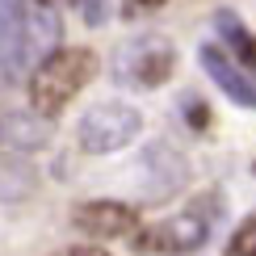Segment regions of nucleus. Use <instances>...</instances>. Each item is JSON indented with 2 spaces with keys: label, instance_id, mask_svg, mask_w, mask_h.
<instances>
[{
  "label": "nucleus",
  "instance_id": "obj_1",
  "mask_svg": "<svg viewBox=\"0 0 256 256\" xmlns=\"http://www.w3.org/2000/svg\"><path fill=\"white\" fill-rule=\"evenodd\" d=\"M63 17L34 0H0V88L21 84L55 50Z\"/></svg>",
  "mask_w": 256,
  "mask_h": 256
},
{
  "label": "nucleus",
  "instance_id": "obj_2",
  "mask_svg": "<svg viewBox=\"0 0 256 256\" xmlns=\"http://www.w3.org/2000/svg\"><path fill=\"white\" fill-rule=\"evenodd\" d=\"M97 76V55L88 46H55L46 59L26 76V97H30V114L55 122L72 101Z\"/></svg>",
  "mask_w": 256,
  "mask_h": 256
},
{
  "label": "nucleus",
  "instance_id": "obj_3",
  "mask_svg": "<svg viewBox=\"0 0 256 256\" xmlns=\"http://www.w3.org/2000/svg\"><path fill=\"white\" fill-rule=\"evenodd\" d=\"M210 198L214 194H202L189 210H180L172 218H160L152 227L134 231V252H147V256H189L198 252L202 244L210 240V222H214V210L210 206Z\"/></svg>",
  "mask_w": 256,
  "mask_h": 256
},
{
  "label": "nucleus",
  "instance_id": "obj_4",
  "mask_svg": "<svg viewBox=\"0 0 256 256\" xmlns=\"http://www.w3.org/2000/svg\"><path fill=\"white\" fill-rule=\"evenodd\" d=\"M143 134V114L126 101H101L76 126V143L88 156H114Z\"/></svg>",
  "mask_w": 256,
  "mask_h": 256
},
{
  "label": "nucleus",
  "instance_id": "obj_5",
  "mask_svg": "<svg viewBox=\"0 0 256 256\" xmlns=\"http://www.w3.org/2000/svg\"><path fill=\"white\" fill-rule=\"evenodd\" d=\"M176 68V50L168 38H138L118 55V80L134 84V88H160L168 84Z\"/></svg>",
  "mask_w": 256,
  "mask_h": 256
},
{
  "label": "nucleus",
  "instance_id": "obj_6",
  "mask_svg": "<svg viewBox=\"0 0 256 256\" xmlns=\"http://www.w3.org/2000/svg\"><path fill=\"white\" fill-rule=\"evenodd\" d=\"M72 227L88 240H126L138 231V210L114 198H92L72 206Z\"/></svg>",
  "mask_w": 256,
  "mask_h": 256
},
{
  "label": "nucleus",
  "instance_id": "obj_7",
  "mask_svg": "<svg viewBox=\"0 0 256 256\" xmlns=\"http://www.w3.org/2000/svg\"><path fill=\"white\" fill-rule=\"evenodd\" d=\"M198 63L206 68V76L222 88V97H231L236 105H244V110H256V76L244 68V63L231 59L218 42H206V46L198 50Z\"/></svg>",
  "mask_w": 256,
  "mask_h": 256
},
{
  "label": "nucleus",
  "instance_id": "obj_8",
  "mask_svg": "<svg viewBox=\"0 0 256 256\" xmlns=\"http://www.w3.org/2000/svg\"><path fill=\"white\" fill-rule=\"evenodd\" d=\"M50 138H55V122L38 118V114H30V110L0 105V152L34 156L42 147H50Z\"/></svg>",
  "mask_w": 256,
  "mask_h": 256
},
{
  "label": "nucleus",
  "instance_id": "obj_9",
  "mask_svg": "<svg viewBox=\"0 0 256 256\" xmlns=\"http://www.w3.org/2000/svg\"><path fill=\"white\" fill-rule=\"evenodd\" d=\"M42 176L30 156H8L0 152V206H21L38 194Z\"/></svg>",
  "mask_w": 256,
  "mask_h": 256
},
{
  "label": "nucleus",
  "instance_id": "obj_10",
  "mask_svg": "<svg viewBox=\"0 0 256 256\" xmlns=\"http://www.w3.org/2000/svg\"><path fill=\"white\" fill-rule=\"evenodd\" d=\"M214 30L222 34L218 46L227 50L236 63H240V59H244V63H256V38L248 34V26H244L236 13H227V8H222V13H214Z\"/></svg>",
  "mask_w": 256,
  "mask_h": 256
},
{
  "label": "nucleus",
  "instance_id": "obj_11",
  "mask_svg": "<svg viewBox=\"0 0 256 256\" xmlns=\"http://www.w3.org/2000/svg\"><path fill=\"white\" fill-rule=\"evenodd\" d=\"M222 256H256V214L240 218V227L231 231L227 252H222Z\"/></svg>",
  "mask_w": 256,
  "mask_h": 256
},
{
  "label": "nucleus",
  "instance_id": "obj_12",
  "mask_svg": "<svg viewBox=\"0 0 256 256\" xmlns=\"http://www.w3.org/2000/svg\"><path fill=\"white\" fill-rule=\"evenodd\" d=\"M110 17V0H84V21L88 26H101Z\"/></svg>",
  "mask_w": 256,
  "mask_h": 256
},
{
  "label": "nucleus",
  "instance_id": "obj_13",
  "mask_svg": "<svg viewBox=\"0 0 256 256\" xmlns=\"http://www.w3.org/2000/svg\"><path fill=\"white\" fill-rule=\"evenodd\" d=\"M59 256H110V252L92 248V244H76V248H68V252H59Z\"/></svg>",
  "mask_w": 256,
  "mask_h": 256
},
{
  "label": "nucleus",
  "instance_id": "obj_14",
  "mask_svg": "<svg viewBox=\"0 0 256 256\" xmlns=\"http://www.w3.org/2000/svg\"><path fill=\"white\" fill-rule=\"evenodd\" d=\"M34 4H42V8H55V13H59V4H68V0H34Z\"/></svg>",
  "mask_w": 256,
  "mask_h": 256
},
{
  "label": "nucleus",
  "instance_id": "obj_15",
  "mask_svg": "<svg viewBox=\"0 0 256 256\" xmlns=\"http://www.w3.org/2000/svg\"><path fill=\"white\" fill-rule=\"evenodd\" d=\"M134 4H138V8H152V4H160V0H134Z\"/></svg>",
  "mask_w": 256,
  "mask_h": 256
}]
</instances>
